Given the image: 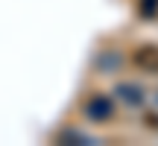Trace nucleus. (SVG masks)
Segmentation results:
<instances>
[{
    "label": "nucleus",
    "mask_w": 158,
    "mask_h": 146,
    "mask_svg": "<svg viewBox=\"0 0 158 146\" xmlns=\"http://www.w3.org/2000/svg\"><path fill=\"white\" fill-rule=\"evenodd\" d=\"M132 62H135L138 70L158 76V44H138L135 53H132Z\"/></svg>",
    "instance_id": "1"
},
{
    "label": "nucleus",
    "mask_w": 158,
    "mask_h": 146,
    "mask_svg": "<svg viewBox=\"0 0 158 146\" xmlns=\"http://www.w3.org/2000/svg\"><path fill=\"white\" fill-rule=\"evenodd\" d=\"M111 114H114V108H111V102L106 96H97V99L88 102V117L94 123H106V120H111Z\"/></svg>",
    "instance_id": "2"
},
{
    "label": "nucleus",
    "mask_w": 158,
    "mask_h": 146,
    "mask_svg": "<svg viewBox=\"0 0 158 146\" xmlns=\"http://www.w3.org/2000/svg\"><path fill=\"white\" fill-rule=\"evenodd\" d=\"M155 9H158V0H147V15H152Z\"/></svg>",
    "instance_id": "3"
}]
</instances>
